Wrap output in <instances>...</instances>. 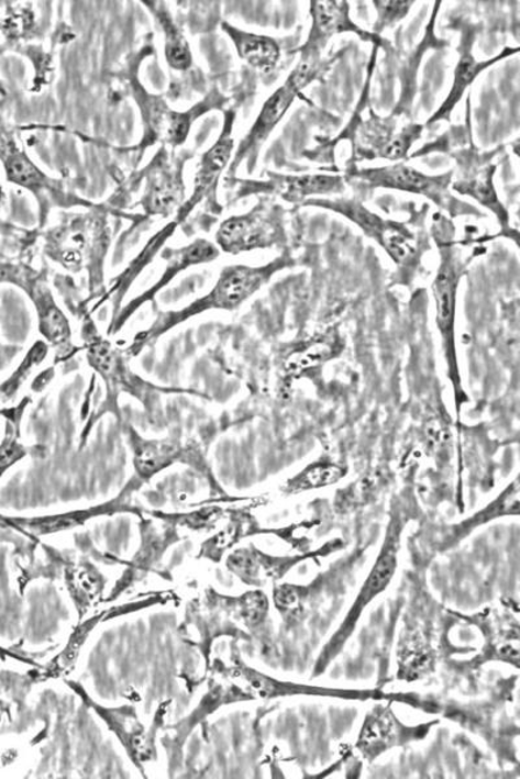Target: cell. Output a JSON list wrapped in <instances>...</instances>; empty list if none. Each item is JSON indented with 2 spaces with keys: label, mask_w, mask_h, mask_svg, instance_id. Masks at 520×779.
<instances>
[{
  "label": "cell",
  "mask_w": 520,
  "mask_h": 779,
  "mask_svg": "<svg viewBox=\"0 0 520 779\" xmlns=\"http://www.w3.org/2000/svg\"><path fill=\"white\" fill-rule=\"evenodd\" d=\"M289 257H279L262 267L233 266L228 267L220 275L219 280L208 296L196 300L187 309L179 312L164 314L148 332L144 334L142 342H147L159 337L169 329L182 323L191 316L210 311L225 310L232 311L246 302V300L261 290L277 271L290 266Z\"/></svg>",
  "instance_id": "1"
},
{
  "label": "cell",
  "mask_w": 520,
  "mask_h": 779,
  "mask_svg": "<svg viewBox=\"0 0 520 779\" xmlns=\"http://www.w3.org/2000/svg\"><path fill=\"white\" fill-rule=\"evenodd\" d=\"M463 271L465 269H463V264L457 253L451 247H445L441 252L440 268L432 285L434 305H436V324L441 338H443L449 377H451L453 382L455 399H457V410L461 409L462 397H465L461 386L457 349H455L457 294Z\"/></svg>",
  "instance_id": "2"
},
{
  "label": "cell",
  "mask_w": 520,
  "mask_h": 779,
  "mask_svg": "<svg viewBox=\"0 0 520 779\" xmlns=\"http://www.w3.org/2000/svg\"><path fill=\"white\" fill-rule=\"evenodd\" d=\"M310 204L323 207V209L339 212L342 216L357 224L368 237L374 238L379 245L386 249L388 255L398 264L408 261L409 257L414 254L412 246V235L408 229L401 224L394 223L377 216V214L368 211L354 200L347 199H312Z\"/></svg>",
  "instance_id": "3"
},
{
  "label": "cell",
  "mask_w": 520,
  "mask_h": 779,
  "mask_svg": "<svg viewBox=\"0 0 520 779\" xmlns=\"http://www.w3.org/2000/svg\"><path fill=\"white\" fill-rule=\"evenodd\" d=\"M283 229L279 219L265 210H254L233 216L219 227L217 241L228 254L237 255L253 249L273 247L279 242Z\"/></svg>",
  "instance_id": "4"
},
{
  "label": "cell",
  "mask_w": 520,
  "mask_h": 779,
  "mask_svg": "<svg viewBox=\"0 0 520 779\" xmlns=\"http://www.w3.org/2000/svg\"><path fill=\"white\" fill-rule=\"evenodd\" d=\"M357 177L373 185L374 188L411 192L441 204L446 198L452 175L427 176L405 164H396V166L361 170Z\"/></svg>",
  "instance_id": "5"
},
{
  "label": "cell",
  "mask_w": 520,
  "mask_h": 779,
  "mask_svg": "<svg viewBox=\"0 0 520 779\" xmlns=\"http://www.w3.org/2000/svg\"><path fill=\"white\" fill-rule=\"evenodd\" d=\"M147 129L153 138L169 146H180L187 141L193 121L208 107L197 105L188 112L169 109L163 99L147 94L144 89L135 92Z\"/></svg>",
  "instance_id": "6"
},
{
  "label": "cell",
  "mask_w": 520,
  "mask_h": 779,
  "mask_svg": "<svg viewBox=\"0 0 520 779\" xmlns=\"http://www.w3.org/2000/svg\"><path fill=\"white\" fill-rule=\"evenodd\" d=\"M347 2H311L310 12L312 19L311 31L309 38L306 41L301 49H310V52L322 53L327 42L333 35L342 33L358 34L362 40L377 42V35L362 31L354 23L348 14Z\"/></svg>",
  "instance_id": "7"
},
{
  "label": "cell",
  "mask_w": 520,
  "mask_h": 779,
  "mask_svg": "<svg viewBox=\"0 0 520 779\" xmlns=\"http://www.w3.org/2000/svg\"><path fill=\"white\" fill-rule=\"evenodd\" d=\"M297 96L294 89H290L287 84H284L281 88L277 89L274 94L266 100L251 132L242 140L237 153L234 155L231 170L236 169L242 162L252 159V157L258 153L263 143L268 140L270 133L279 125L291 104L295 103Z\"/></svg>",
  "instance_id": "8"
},
{
  "label": "cell",
  "mask_w": 520,
  "mask_h": 779,
  "mask_svg": "<svg viewBox=\"0 0 520 779\" xmlns=\"http://www.w3.org/2000/svg\"><path fill=\"white\" fill-rule=\"evenodd\" d=\"M233 119L234 114L228 113L222 134H220L215 145L210 147L202 156L196 175L193 194H191L188 202L181 207L179 220L187 218L191 210L202 202L206 194H208L213 188V185L217 183L219 176L222 175L228 163L231 162L234 148V141L232 138Z\"/></svg>",
  "instance_id": "9"
},
{
  "label": "cell",
  "mask_w": 520,
  "mask_h": 779,
  "mask_svg": "<svg viewBox=\"0 0 520 779\" xmlns=\"http://www.w3.org/2000/svg\"><path fill=\"white\" fill-rule=\"evenodd\" d=\"M185 188L180 169L169 164H158L147 178L142 203L148 213L168 216L181 204Z\"/></svg>",
  "instance_id": "10"
},
{
  "label": "cell",
  "mask_w": 520,
  "mask_h": 779,
  "mask_svg": "<svg viewBox=\"0 0 520 779\" xmlns=\"http://www.w3.org/2000/svg\"><path fill=\"white\" fill-rule=\"evenodd\" d=\"M166 255H168L167 257L169 260L168 267L166 271H164L161 281L156 282L153 286V289H150L146 294L141 296V298L134 300L133 304L128 307V310L124 313V318H121L118 321L117 329H120V326L123 325L128 316H130V314L133 313L135 310L140 309L141 304L147 302V300L152 299L156 294V292L164 288V286L173 281V278L179 275L181 270L187 269L191 266H196V264L215 260L219 256V249L218 247L213 246L212 243H210L209 241L198 240L187 247L180 249H170V252H167Z\"/></svg>",
  "instance_id": "11"
},
{
  "label": "cell",
  "mask_w": 520,
  "mask_h": 779,
  "mask_svg": "<svg viewBox=\"0 0 520 779\" xmlns=\"http://www.w3.org/2000/svg\"><path fill=\"white\" fill-rule=\"evenodd\" d=\"M223 29L236 46L241 59L248 66L259 70L261 74H270L275 70L281 57V49L274 38L240 31L230 24H223Z\"/></svg>",
  "instance_id": "12"
},
{
  "label": "cell",
  "mask_w": 520,
  "mask_h": 779,
  "mask_svg": "<svg viewBox=\"0 0 520 779\" xmlns=\"http://www.w3.org/2000/svg\"><path fill=\"white\" fill-rule=\"evenodd\" d=\"M342 347H344V343L338 332L331 331L317 335V337L291 349L285 359L284 370L290 377L299 376L306 370L333 359L341 353Z\"/></svg>",
  "instance_id": "13"
},
{
  "label": "cell",
  "mask_w": 520,
  "mask_h": 779,
  "mask_svg": "<svg viewBox=\"0 0 520 779\" xmlns=\"http://www.w3.org/2000/svg\"><path fill=\"white\" fill-rule=\"evenodd\" d=\"M517 53L518 49L505 48V52L501 55H498L494 57V59L487 62H477L472 53H463L457 67H455L451 92H449L445 102L441 104L438 112L433 114L427 124L438 123V121L451 118L455 105L461 102V99L465 96L468 86L476 80V77L479 76L483 70H486L490 66H494L497 62L502 60L504 57Z\"/></svg>",
  "instance_id": "14"
},
{
  "label": "cell",
  "mask_w": 520,
  "mask_h": 779,
  "mask_svg": "<svg viewBox=\"0 0 520 779\" xmlns=\"http://www.w3.org/2000/svg\"><path fill=\"white\" fill-rule=\"evenodd\" d=\"M134 467L142 478H150L174 464L181 456V448L170 441H147L132 434Z\"/></svg>",
  "instance_id": "15"
},
{
  "label": "cell",
  "mask_w": 520,
  "mask_h": 779,
  "mask_svg": "<svg viewBox=\"0 0 520 779\" xmlns=\"http://www.w3.org/2000/svg\"><path fill=\"white\" fill-rule=\"evenodd\" d=\"M0 159L3 162L7 180L32 191H40L47 186V178L34 166L12 141H0Z\"/></svg>",
  "instance_id": "16"
},
{
  "label": "cell",
  "mask_w": 520,
  "mask_h": 779,
  "mask_svg": "<svg viewBox=\"0 0 520 779\" xmlns=\"http://www.w3.org/2000/svg\"><path fill=\"white\" fill-rule=\"evenodd\" d=\"M88 227L82 221L58 229L48 243L49 253L64 267L73 268L81 266L84 252L88 247Z\"/></svg>",
  "instance_id": "17"
},
{
  "label": "cell",
  "mask_w": 520,
  "mask_h": 779,
  "mask_svg": "<svg viewBox=\"0 0 520 779\" xmlns=\"http://www.w3.org/2000/svg\"><path fill=\"white\" fill-rule=\"evenodd\" d=\"M37 305L40 331L53 345L64 347L70 341V326L59 307L55 304L52 294L45 286H37L33 292Z\"/></svg>",
  "instance_id": "18"
},
{
  "label": "cell",
  "mask_w": 520,
  "mask_h": 779,
  "mask_svg": "<svg viewBox=\"0 0 520 779\" xmlns=\"http://www.w3.org/2000/svg\"><path fill=\"white\" fill-rule=\"evenodd\" d=\"M283 197L288 202H299L308 197L339 194L345 189L340 176L301 175L283 177Z\"/></svg>",
  "instance_id": "19"
},
{
  "label": "cell",
  "mask_w": 520,
  "mask_h": 779,
  "mask_svg": "<svg viewBox=\"0 0 520 779\" xmlns=\"http://www.w3.org/2000/svg\"><path fill=\"white\" fill-rule=\"evenodd\" d=\"M156 18H158L164 35V52L170 68L176 70H188L193 64V57L189 43L179 26L175 24L170 14L164 10L154 9Z\"/></svg>",
  "instance_id": "20"
},
{
  "label": "cell",
  "mask_w": 520,
  "mask_h": 779,
  "mask_svg": "<svg viewBox=\"0 0 520 779\" xmlns=\"http://www.w3.org/2000/svg\"><path fill=\"white\" fill-rule=\"evenodd\" d=\"M345 475L346 469L339 466L336 463H312L311 466L303 469L301 474L291 478L287 485V490L296 494V492L327 488V486L339 482Z\"/></svg>",
  "instance_id": "21"
},
{
  "label": "cell",
  "mask_w": 520,
  "mask_h": 779,
  "mask_svg": "<svg viewBox=\"0 0 520 779\" xmlns=\"http://www.w3.org/2000/svg\"><path fill=\"white\" fill-rule=\"evenodd\" d=\"M396 567L397 557L395 552V543L391 542L388 548L384 549L380 559L377 560L376 566L372 571V575H369L368 577L365 588H363L362 590V594L357 600V604H355V609L353 606L352 614H354V617H358V614L363 606H365L369 602V600L375 598L377 594H379V592L387 588L388 583L391 580V577H394L395 575Z\"/></svg>",
  "instance_id": "22"
},
{
  "label": "cell",
  "mask_w": 520,
  "mask_h": 779,
  "mask_svg": "<svg viewBox=\"0 0 520 779\" xmlns=\"http://www.w3.org/2000/svg\"><path fill=\"white\" fill-rule=\"evenodd\" d=\"M395 726L386 713L368 717L363 726L359 746L368 754H379L394 739Z\"/></svg>",
  "instance_id": "23"
},
{
  "label": "cell",
  "mask_w": 520,
  "mask_h": 779,
  "mask_svg": "<svg viewBox=\"0 0 520 779\" xmlns=\"http://www.w3.org/2000/svg\"><path fill=\"white\" fill-rule=\"evenodd\" d=\"M491 175L494 174L490 171V174H486L482 178H476V180L455 183L454 189L461 192V194L473 197L477 202L488 207L491 212L497 214V218L500 219L502 223H506V221H508V213H506L500 200L497 198L494 183H491Z\"/></svg>",
  "instance_id": "24"
},
{
  "label": "cell",
  "mask_w": 520,
  "mask_h": 779,
  "mask_svg": "<svg viewBox=\"0 0 520 779\" xmlns=\"http://www.w3.org/2000/svg\"><path fill=\"white\" fill-rule=\"evenodd\" d=\"M46 354L47 346L45 345V343H35V345L31 348V352L27 353V355L25 356L24 361L20 364V367L18 368L15 374H13L10 377V380L4 382L2 385V388H0V391L3 392V396L10 398L15 394V392L20 389V386L23 385L27 376L31 375L33 368L40 366V364L44 361Z\"/></svg>",
  "instance_id": "25"
},
{
  "label": "cell",
  "mask_w": 520,
  "mask_h": 779,
  "mask_svg": "<svg viewBox=\"0 0 520 779\" xmlns=\"http://www.w3.org/2000/svg\"><path fill=\"white\" fill-rule=\"evenodd\" d=\"M301 60H299L295 70L291 71L287 82H285L298 96L306 86L316 80L320 69V55H322V53L310 52V49H301Z\"/></svg>",
  "instance_id": "26"
},
{
  "label": "cell",
  "mask_w": 520,
  "mask_h": 779,
  "mask_svg": "<svg viewBox=\"0 0 520 779\" xmlns=\"http://www.w3.org/2000/svg\"><path fill=\"white\" fill-rule=\"evenodd\" d=\"M430 661L429 649L425 648L423 642L411 638L406 645L401 657L405 671L408 670L409 675L418 676L429 668Z\"/></svg>",
  "instance_id": "27"
},
{
  "label": "cell",
  "mask_w": 520,
  "mask_h": 779,
  "mask_svg": "<svg viewBox=\"0 0 520 779\" xmlns=\"http://www.w3.org/2000/svg\"><path fill=\"white\" fill-rule=\"evenodd\" d=\"M412 4L414 2H374L377 12L376 32L379 33L402 20Z\"/></svg>",
  "instance_id": "28"
},
{
  "label": "cell",
  "mask_w": 520,
  "mask_h": 779,
  "mask_svg": "<svg viewBox=\"0 0 520 779\" xmlns=\"http://www.w3.org/2000/svg\"><path fill=\"white\" fill-rule=\"evenodd\" d=\"M88 518L87 512H81L78 514H63L58 518H47L34 520L31 523L33 531L38 533H54L63 531V528H68L81 524L85 519Z\"/></svg>",
  "instance_id": "29"
},
{
  "label": "cell",
  "mask_w": 520,
  "mask_h": 779,
  "mask_svg": "<svg viewBox=\"0 0 520 779\" xmlns=\"http://www.w3.org/2000/svg\"><path fill=\"white\" fill-rule=\"evenodd\" d=\"M267 598L262 592H248L241 600V613L248 624H258L266 616Z\"/></svg>",
  "instance_id": "30"
},
{
  "label": "cell",
  "mask_w": 520,
  "mask_h": 779,
  "mask_svg": "<svg viewBox=\"0 0 520 779\" xmlns=\"http://www.w3.org/2000/svg\"><path fill=\"white\" fill-rule=\"evenodd\" d=\"M25 455V448L15 438V435L12 433L7 434L2 445H0V477L4 475V471L23 459Z\"/></svg>",
  "instance_id": "31"
},
{
  "label": "cell",
  "mask_w": 520,
  "mask_h": 779,
  "mask_svg": "<svg viewBox=\"0 0 520 779\" xmlns=\"http://www.w3.org/2000/svg\"><path fill=\"white\" fill-rule=\"evenodd\" d=\"M228 564L242 578H255L259 574L261 566L258 560L245 552L233 555Z\"/></svg>",
  "instance_id": "32"
},
{
  "label": "cell",
  "mask_w": 520,
  "mask_h": 779,
  "mask_svg": "<svg viewBox=\"0 0 520 779\" xmlns=\"http://www.w3.org/2000/svg\"><path fill=\"white\" fill-rule=\"evenodd\" d=\"M97 581L92 578L89 571H78L74 577V588L81 597H91L95 594Z\"/></svg>",
  "instance_id": "33"
},
{
  "label": "cell",
  "mask_w": 520,
  "mask_h": 779,
  "mask_svg": "<svg viewBox=\"0 0 520 779\" xmlns=\"http://www.w3.org/2000/svg\"><path fill=\"white\" fill-rule=\"evenodd\" d=\"M275 600L277 605L283 606V609H291L298 602V594L290 586H283L276 591Z\"/></svg>",
  "instance_id": "34"
},
{
  "label": "cell",
  "mask_w": 520,
  "mask_h": 779,
  "mask_svg": "<svg viewBox=\"0 0 520 779\" xmlns=\"http://www.w3.org/2000/svg\"><path fill=\"white\" fill-rule=\"evenodd\" d=\"M0 29H3V23H2V21H0Z\"/></svg>",
  "instance_id": "35"
}]
</instances>
